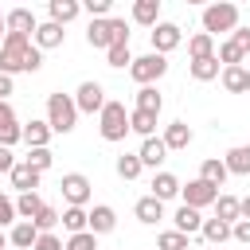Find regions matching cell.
<instances>
[{
    "label": "cell",
    "mask_w": 250,
    "mask_h": 250,
    "mask_svg": "<svg viewBox=\"0 0 250 250\" xmlns=\"http://www.w3.org/2000/svg\"><path fill=\"white\" fill-rule=\"evenodd\" d=\"M43 66V51L31 43V35H16L8 31L0 43V74H35Z\"/></svg>",
    "instance_id": "cell-1"
},
{
    "label": "cell",
    "mask_w": 250,
    "mask_h": 250,
    "mask_svg": "<svg viewBox=\"0 0 250 250\" xmlns=\"http://www.w3.org/2000/svg\"><path fill=\"white\" fill-rule=\"evenodd\" d=\"M47 125H51V133H74V125H78V109H74V98L70 94H47Z\"/></svg>",
    "instance_id": "cell-3"
},
{
    "label": "cell",
    "mask_w": 250,
    "mask_h": 250,
    "mask_svg": "<svg viewBox=\"0 0 250 250\" xmlns=\"http://www.w3.org/2000/svg\"><path fill=\"white\" fill-rule=\"evenodd\" d=\"M230 238H234V242H242V246H250V219L230 223Z\"/></svg>",
    "instance_id": "cell-45"
},
{
    "label": "cell",
    "mask_w": 250,
    "mask_h": 250,
    "mask_svg": "<svg viewBox=\"0 0 250 250\" xmlns=\"http://www.w3.org/2000/svg\"><path fill=\"white\" fill-rule=\"evenodd\" d=\"M156 246H160V250H188V234H180V230H164V234L156 238Z\"/></svg>",
    "instance_id": "cell-40"
},
{
    "label": "cell",
    "mask_w": 250,
    "mask_h": 250,
    "mask_svg": "<svg viewBox=\"0 0 250 250\" xmlns=\"http://www.w3.org/2000/svg\"><path fill=\"white\" fill-rule=\"evenodd\" d=\"M16 168V156H12V148H0V172H12Z\"/></svg>",
    "instance_id": "cell-48"
},
{
    "label": "cell",
    "mask_w": 250,
    "mask_h": 250,
    "mask_svg": "<svg viewBox=\"0 0 250 250\" xmlns=\"http://www.w3.org/2000/svg\"><path fill=\"white\" fill-rule=\"evenodd\" d=\"M129 133H137V137H156V113H145V109H133L129 113Z\"/></svg>",
    "instance_id": "cell-27"
},
{
    "label": "cell",
    "mask_w": 250,
    "mask_h": 250,
    "mask_svg": "<svg viewBox=\"0 0 250 250\" xmlns=\"http://www.w3.org/2000/svg\"><path fill=\"white\" fill-rule=\"evenodd\" d=\"M191 137H195V133H191V125H188V121H172V125L164 129V137H160V141H164V148H168V152H184V148L191 145Z\"/></svg>",
    "instance_id": "cell-14"
},
{
    "label": "cell",
    "mask_w": 250,
    "mask_h": 250,
    "mask_svg": "<svg viewBox=\"0 0 250 250\" xmlns=\"http://www.w3.org/2000/svg\"><path fill=\"white\" fill-rule=\"evenodd\" d=\"M86 215H90V219H86V230H90L94 238H98V234H109V230L117 227V211H113L109 203H98V207H90Z\"/></svg>",
    "instance_id": "cell-12"
},
{
    "label": "cell",
    "mask_w": 250,
    "mask_h": 250,
    "mask_svg": "<svg viewBox=\"0 0 250 250\" xmlns=\"http://www.w3.org/2000/svg\"><path fill=\"white\" fill-rule=\"evenodd\" d=\"M105 62H109V66H117V70H121V66H133V51H129V43L109 47V51H105Z\"/></svg>",
    "instance_id": "cell-38"
},
{
    "label": "cell",
    "mask_w": 250,
    "mask_h": 250,
    "mask_svg": "<svg viewBox=\"0 0 250 250\" xmlns=\"http://www.w3.org/2000/svg\"><path fill=\"white\" fill-rule=\"evenodd\" d=\"M31 223H35V230H39V234H47V230H55V227H59V211H55L51 203H43V211H39Z\"/></svg>",
    "instance_id": "cell-39"
},
{
    "label": "cell",
    "mask_w": 250,
    "mask_h": 250,
    "mask_svg": "<svg viewBox=\"0 0 250 250\" xmlns=\"http://www.w3.org/2000/svg\"><path fill=\"white\" fill-rule=\"evenodd\" d=\"M4 27H8V31H16V35H35L39 20H35V12H31V8H12V12H4Z\"/></svg>",
    "instance_id": "cell-13"
},
{
    "label": "cell",
    "mask_w": 250,
    "mask_h": 250,
    "mask_svg": "<svg viewBox=\"0 0 250 250\" xmlns=\"http://www.w3.org/2000/svg\"><path fill=\"white\" fill-rule=\"evenodd\" d=\"M188 55H191V62H195V59H211V55H215V39L203 35V31H195V35L188 39Z\"/></svg>",
    "instance_id": "cell-33"
},
{
    "label": "cell",
    "mask_w": 250,
    "mask_h": 250,
    "mask_svg": "<svg viewBox=\"0 0 250 250\" xmlns=\"http://www.w3.org/2000/svg\"><path fill=\"white\" fill-rule=\"evenodd\" d=\"M133 215H137L145 227H156V223L164 219V203H160V199H152V195H141V199H137V207H133Z\"/></svg>",
    "instance_id": "cell-19"
},
{
    "label": "cell",
    "mask_w": 250,
    "mask_h": 250,
    "mask_svg": "<svg viewBox=\"0 0 250 250\" xmlns=\"http://www.w3.org/2000/svg\"><path fill=\"white\" fill-rule=\"evenodd\" d=\"M129 74H133V82H137V86H152L156 78H164V74H168V59H164V55H156V51H148V55L133 59Z\"/></svg>",
    "instance_id": "cell-7"
},
{
    "label": "cell",
    "mask_w": 250,
    "mask_h": 250,
    "mask_svg": "<svg viewBox=\"0 0 250 250\" xmlns=\"http://www.w3.org/2000/svg\"><path fill=\"white\" fill-rule=\"evenodd\" d=\"M59 191H62L66 207H86V203H90V180H86L82 172H66V176L59 180Z\"/></svg>",
    "instance_id": "cell-9"
},
{
    "label": "cell",
    "mask_w": 250,
    "mask_h": 250,
    "mask_svg": "<svg viewBox=\"0 0 250 250\" xmlns=\"http://www.w3.org/2000/svg\"><path fill=\"white\" fill-rule=\"evenodd\" d=\"M246 90H250V70H246Z\"/></svg>",
    "instance_id": "cell-53"
},
{
    "label": "cell",
    "mask_w": 250,
    "mask_h": 250,
    "mask_svg": "<svg viewBox=\"0 0 250 250\" xmlns=\"http://www.w3.org/2000/svg\"><path fill=\"white\" fill-rule=\"evenodd\" d=\"M62 39H66V31H62L59 23H51V20H43V23L35 27V35H31V43H35L39 51H51V47H62Z\"/></svg>",
    "instance_id": "cell-15"
},
{
    "label": "cell",
    "mask_w": 250,
    "mask_h": 250,
    "mask_svg": "<svg viewBox=\"0 0 250 250\" xmlns=\"http://www.w3.org/2000/svg\"><path fill=\"white\" fill-rule=\"evenodd\" d=\"M215 59H219V66H242L250 59V27H234L230 39L219 47Z\"/></svg>",
    "instance_id": "cell-6"
},
{
    "label": "cell",
    "mask_w": 250,
    "mask_h": 250,
    "mask_svg": "<svg viewBox=\"0 0 250 250\" xmlns=\"http://www.w3.org/2000/svg\"><path fill=\"white\" fill-rule=\"evenodd\" d=\"M133 23L156 27V23H160V0H137V4H133Z\"/></svg>",
    "instance_id": "cell-24"
},
{
    "label": "cell",
    "mask_w": 250,
    "mask_h": 250,
    "mask_svg": "<svg viewBox=\"0 0 250 250\" xmlns=\"http://www.w3.org/2000/svg\"><path fill=\"white\" fill-rule=\"evenodd\" d=\"M4 35H8V27H4V12H0V43H4Z\"/></svg>",
    "instance_id": "cell-51"
},
{
    "label": "cell",
    "mask_w": 250,
    "mask_h": 250,
    "mask_svg": "<svg viewBox=\"0 0 250 250\" xmlns=\"http://www.w3.org/2000/svg\"><path fill=\"white\" fill-rule=\"evenodd\" d=\"M8 176H12V188H16L20 195H27V191H35V188H39V172H35V168H27L23 160H16V168H12Z\"/></svg>",
    "instance_id": "cell-17"
},
{
    "label": "cell",
    "mask_w": 250,
    "mask_h": 250,
    "mask_svg": "<svg viewBox=\"0 0 250 250\" xmlns=\"http://www.w3.org/2000/svg\"><path fill=\"white\" fill-rule=\"evenodd\" d=\"M23 164H27V168H35V172L43 176V172H47V168L55 164V152H51V148H27Z\"/></svg>",
    "instance_id": "cell-36"
},
{
    "label": "cell",
    "mask_w": 250,
    "mask_h": 250,
    "mask_svg": "<svg viewBox=\"0 0 250 250\" xmlns=\"http://www.w3.org/2000/svg\"><path fill=\"white\" fill-rule=\"evenodd\" d=\"M31 250H62V238H59L55 230H47V234H39V238H35V246H31Z\"/></svg>",
    "instance_id": "cell-46"
},
{
    "label": "cell",
    "mask_w": 250,
    "mask_h": 250,
    "mask_svg": "<svg viewBox=\"0 0 250 250\" xmlns=\"http://www.w3.org/2000/svg\"><path fill=\"white\" fill-rule=\"evenodd\" d=\"M47 12H51V23H59V27H66L70 20H78V12H82V4H78V0H51V4H47Z\"/></svg>",
    "instance_id": "cell-21"
},
{
    "label": "cell",
    "mask_w": 250,
    "mask_h": 250,
    "mask_svg": "<svg viewBox=\"0 0 250 250\" xmlns=\"http://www.w3.org/2000/svg\"><path fill=\"white\" fill-rule=\"evenodd\" d=\"M62 250H98V238H94L90 230H82V234H70V238L62 242Z\"/></svg>",
    "instance_id": "cell-41"
},
{
    "label": "cell",
    "mask_w": 250,
    "mask_h": 250,
    "mask_svg": "<svg viewBox=\"0 0 250 250\" xmlns=\"http://www.w3.org/2000/svg\"><path fill=\"white\" fill-rule=\"evenodd\" d=\"M8 94H12V78L0 74V102H8Z\"/></svg>",
    "instance_id": "cell-49"
},
{
    "label": "cell",
    "mask_w": 250,
    "mask_h": 250,
    "mask_svg": "<svg viewBox=\"0 0 250 250\" xmlns=\"http://www.w3.org/2000/svg\"><path fill=\"white\" fill-rule=\"evenodd\" d=\"M227 176H230V172H227V164H223L219 156H211V160H203V164H199V180H203V184H211V188H223V184H227Z\"/></svg>",
    "instance_id": "cell-25"
},
{
    "label": "cell",
    "mask_w": 250,
    "mask_h": 250,
    "mask_svg": "<svg viewBox=\"0 0 250 250\" xmlns=\"http://www.w3.org/2000/svg\"><path fill=\"white\" fill-rule=\"evenodd\" d=\"M184 43V31H180V23H172V20H160L156 27H152V51L156 55H164L168 59V51H176Z\"/></svg>",
    "instance_id": "cell-10"
},
{
    "label": "cell",
    "mask_w": 250,
    "mask_h": 250,
    "mask_svg": "<svg viewBox=\"0 0 250 250\" xmlns=\"http://www.w3.org/2000/svg\"><path fill=\"white\" fill-rule=\"evenodd\" d=\"M16 141H23V125H20V121L8 125V129H0V148H12Z\"/></svg>",
    "instance_id": "cell-44"
},
{
    "label": "cell",
    "mask_w": 250,
    "mask_h": 250,
    "mask_svg": "<svg viewBox=\"0 0 250 250\" xmlns=\"http://www.w3.org/2000/svg\"><path fill=\"white\" fill-rule=\"evenodd\" d=\"M8 125H16V113H12L8 102H0V129H8Z\"/></svg>",
    "instance_id": "cell-47"
},
{
    "label": "cell",
    "mask_w": 250,
    "mask_h": 250,
    "mask_svg": "<svg viewBox=\"0 0 250 250\" xmlns=\"http://www.w3.org/2000/svg\"><path fill=\"white\" fill-rule=\"evenodd\" d=\"M238 219H250V195H246V199H238Z\"/></svg>",
    "instance_id": "cell-50"
},
{
    "label": "cell",
    "mask_w": 250,
    "mask_h": 250,
    "mask_svg": "<svg viewBox=\"0 0 250 250\" xmlns=\"http://www.w3.org/2000/svg\"><path fill=\"white\" fill-rule=\"evenodd\" d=\"M35 238H39V230H35V223H27V219H20V223L8 230V242H12L16 250H31Z\"/></svg>",
    "instance_id": "cell-22"
},
{
    "label": "cell",
    "mask_w": 250,
    "mask_h": 250,
    "mask_svg": "<svg viewBox=\"0 0 250 250\" xmlns=\"http://www.w3.org/2000/svg\"><path fill=\"white\" fill-rule=\"evenodd\" d=\"M20 219H16V199H8V195H0V230L4 227H16Z\"/></svg>",
    "instance_id": "cell-43"
},
{
    "label": "cell",
    "mask_w": 250,
    "mask_h": 250,
    "mask_svg": "<svg viewBox=\"0 0 250 250\" xmlns=\"http://www.w3.org/2000/svg\"><path fill=\"white\" fill-rule=\"evenodd\" d=\"M102 105H105L102 82H82V86L74 90V109H78V113H102Z\"/></svg>",
    "instance_id": "cell-11"
},
{
    "label": "cell",
    "mask_w": 250,
    "mask_h": 250,
    "mask_svg": "<svg viewBox=\"0 0 250 250\" xmlns=\"http://www.w3.org/2000/svg\"><path fill=\"white\" fill-rule=\"evenodd\" d=\"M113 168H117L121 180H137V176H141V160H137V152H121Z\"/></svg>",
    "instance_id": "cell-37"
},
{
    "label": "cell",
    "mask_w": 250,
    "mask_h": 250,
    "mask_svg": "<svg viewBox=\"0 0 250 250\" xmlns=\"http://www.w3.org/2000/svg\"><path fill=\"white\" fill-rule=\"evenodd\" d=\"M98 133H102V141H109V145L125 141V133H129L125 102H105V105H102V113H98Z\"/></svg>",
    "instance_id": "cell-4"
},
{
    "label": "cell",
    "mask_w": 250,
    "mask_h": 250,
    "mask_svg": "<svg viewBox=\"0 0 250 250\" xmlns=\"http://www.w3.org/2000/svg\"><path fill=\"white\" fill-rule=\"evenodd\" d=\"M86 43L90 47H98V51H109V47H117V43H129V23L125 20H90V27H86Z\"/></svg>",
    "instance_id": "cell-2"
},
{
    "label": "cell",
    "mask_w": 250,
    "mask_h": 250,
    "mask_svg": "<svg viewBox=\"0 0 250 250\" xmlns=\"http://www.w3.org/2000/svg\"><path fill=\"white\" fill-rule=\"evenodd\" d=\"M180 199H184V207H195V211H203V207H215V199H219V188H211V184H203V180L195 176V180L180 184Z\"/></svg>",
    "instance_id": "cell-8"
},
{
    "label": "cell",
    "mask_w": 250,
    "mask_h": 250,
    "mask_svg": "<svg viewBox=\"0 0 250 250\" xmlns=\"http://www.w3.org/2000/svg\"><path fill=\"white\" fill-rule=\"evenodd\" d=\"M223 164H227L230 176H250V145H234V148L223 156Z\"/></svg>",
    "instance_id": "cell-23"
},
{
    "label": "cell",
    "mask_w": 250,
    "mask_h": 250,
    "mask_svg": "<svg viewBox=\"0 0 250 250\" xmlns=\"http://www.w3.org/2000/svg\"><path fill=\"white\" fill-rule=\"evenodd\" d=\"M223 90L227 94H246V66H223Z\"/></svg>",
    "instance_id": "cell-30"
},
{
    "label": "cell",
    "mask_w": 250,
    "mask_h": 250,
    "mask_svg": "<svg viewBox=\"0 0 250 250\" xmlns=\"http://www.w3.org/2000/svg\"><path fill=\"white\" fill-rule=\"evenodd\" d=\"M23 141H27V148H47V141H51V125L31 117V121L23 125Z\"/></svg>",
    "instance_id": "cell-28"
},
{
    "label": "cell",
    "mask_w": 250,
    "mask_h": 250,
    "mask_svg": "<svg viewBox=\"0 0 250 250\" xmlns=\"http://www.w3.org/2000/svg\"><path fill=\"white\" fill-rule=\"evenodd\" d=\"M39 211H43V195H39V191H27V195L16 199V219H27V223H31Z\"/></svg>",
    "instance_id": "cell-32"
},
{
    "label": "cell",
    "mask_w": 250,
    "mask_h": 250,
    "mask_svg": "<svg viewBox=\"0 0 250 250\" xmlns=\"http://www.w3.org/2000/svg\"><path fill=\"white\" fill-rule=\"evenodd\" d=\"M164 156H168V148H164V141H160V137H148V141H141V148H137L141 168H160V164H164Z\"/></svg>",
    "instance_id": "cell-16"
},
{
    "label": "cell",
    "mask_w": 250,
    "mask_h": 250,
    "mask_svg": "<svg viewBox=\"0 0 250 250\" xmlns=\"http://www.w3.org/2000/svg\"><path fill=\"white\" fill-rule=\"evenodd\" d=\"M137 109H145V113H156V117H160V109H164L160 90H156V86H141V90H137Z\"/></svg>",
    "instance_id": "cell-31"
},
{
    "label": "cell",
    "mask_w": 250,
    "mask_h": 250,
    "mask_svg": "<svg viewBox=\"0 0 250 250\" xmlns=\"http://www.w3.org/2000/svg\"><path fill=\"white\" fill-rule=\"evenodd\" d=\"M4 246H8V234H4V230H0V250H4Z\"/></svg>",
    "instance_id": "cell-52"
},
{
    "label": "cell",
    "mask_w": 250,
    "mask_h": 250,
    "mask_svg": "<svg viewBox=\"0 0 250 250\" xmlns=\"http://www.w3.org/2000/svg\"><path fill=\"white\" fill-rule=\"evenodd\" d=\"M109 8L113 0H82V12H90L94 20H109Z\"/></svg>",
    "instance_id": "cell-42"
},
{
    "label": "cell",
    "mask_w": 250,
    "mask_h": 250,
    "mask_svg": "<svg viewBox=\"0 0 250 250\" xmlns=\"http://www.w3.org/2000/svg\"><path fill=\"white\" fill-rule=\"evenodd\" d=\"M152 199H160V203H168V199H176L180 195V180L172 176V172H156L152 176V191H148Z\"/></svg>",
    "instance_id": "cell-18"
},
{
    "label": "cell",
    "mask_w": 250,
    "mask_h": 250,
    "mask_svg": "<svg viewBox=\"0 0 250 250\" xmlns=\"http://www.w3.org/2000/svg\"><path fill=\"white\" fill-rule=\"evenodd\" d=\"M86 219H90V215H86V207H66V211L59 215V223H62L70 234H82V230H86Z\"/></svg>",
    "instance_id": "cell-35"
},
{
    "label": "cell",
    "mask_w": 250,
    "mask_h": 250,
    "mask_svg": "<svg viewBox=\"0 0 250 250\" xmlns=\"http://www.w3.org/2000/svg\"><path fill=\"white\" fill-rule=\"evenodd\" d=\"M238 27V4H227V0H219V4H207L203 8V35H219V31H234Z\"/></svg>",
    "instance_id": "cell-5"
},
{
    "label": "cell",
    "mask_w": 250,
    "mask_h": 250,
    "mask_svg": "<svg viewBox=\"0 0 250 250\" xmlns=\"http://www.w3.org/2000/svg\"><path fill=\"white\" fill-rule=\"evenodd\" d=\"M188 70H191V78L195 82H211V78H219L223 74V66H219V59L211 55V59H195V62H188Z\"/></svg>",
    "instance_id": "cell-29"
},
{
    "label": "cell",
    "mask_w": 250,
    "mask_h": 250,
    "mask_svg": "<svg viewBox=\"0 0 250 250\" xmlns=\"http://www.w3.org/2000/svg\"><path fill=\"white\" fill-rule=\"evenodd\" d=\"M172 223H176V230H180V234H188V238H191V234H199L203 215H199L195 207H184V203H180V207H176V215H172Z\"/></svg>",
    "instance_id": "cell-20"
},
{
    "label": "cell",
    "mask_w": 250,
    "mask_h": 250,
    "mask_svg": "<svg viewBox=\"0 0 250 250\" xmlns=\"http://www.w3.org/2000/svg\"><path fill=\"white\" fill-rule=\"evenodd\" d=\"M215 219H223V223H238V199L227 195V191H219V199H215Z\"/></svg>",
    "instance_id": "cell-34"
},
{
    "label": "cell",
    "mask_w": 250,
    "mask_h": 250,
    "mask_svg": "<svg viewBox=\"0 0 250 250\" xmlns=\"http://www.w3.org/2000/svg\"><path fill=\"white\" fill-rule=\"evenodd\" d=\"M199 238H203V242H211V246H223V242L230 238V223H223V219H203Z\"/></svg>",
    "instance_id": "cell-26"
}]
</instances>
